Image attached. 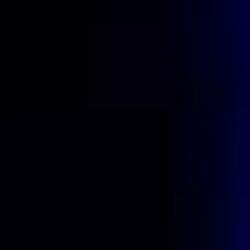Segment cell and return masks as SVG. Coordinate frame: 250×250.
I'll return each instance as SVG.
<instances>
[{"instance_id":"obj_1","label":"cell","mask_w":250,"mask_h":250,"mask_svg":"<svg viewBox=\"0 0 250 250\" xmlns=\"http://www.w3.org/2000/svg\"><path fill=\"white\" fill-rule=\"evenodd\" d=\"M142 55H163L152 33H98V98H142Z\"/></svg>"}]
</instances>
